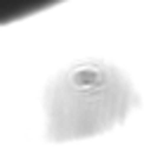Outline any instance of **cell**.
<instances>
[{
    "label": "cell",
    "instance_id": "obj_1",
    "mask_svg": "<svg viewBox=\"0 0 151 147\" xmlns=\"http://www.w3.org/2000/svg\"><path fill=\"white\" fill-rule=\"evenodd\" d=\"M127 92L123 83L116 81L111 69L101 66H80L73 69L59 85L52 102V119L64 133H92L99 123H109L125 107Z\"/></svg>",
    "mask_w": 151,
    "mask_h": 147
}]
</instances>
